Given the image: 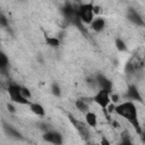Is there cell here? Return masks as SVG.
Segmentation results:
<instances>
[{
  "label": "cell",
  "instance_id": "12",
  "mask_svg": "<svg viewBox=\"0 0 145 145\" xmlns=\"http://www.w3.org/2000/svg\"><path fill=\"white\" fill-rule=\"evenodd\" d=\"M29 109L35 116H39V117H44L45 116V109L41 103H36V102L29 103Z\"/></svg>",
  "mask_w": 145,
  "mask_h": 145
},
{
  "label": "cell",
  "instance_id": "6",
  "mask_svg": "<svg viewBox=\"0 0 145 145\" xmlns=\"http://www.w3.org/2000/svg\"><path fill=\"white\" fill-rule=\"evenodd\" d=\"M42 138L48 142V143H51V144H54V145H61L63 143V138H62V135L59 133V131H56V130H46Z\"/></svg>",
  "mask_w": 145,
  "mask_h": 145
},
{
  "label": "cell",
  "instance_id": "16",
  "mask_svg": "<svg viewBox=\"0 0 145 145\" xmlns=\"http://www.w3.org/2000/svg\"><path fill=\"white\" fill-rule=\"evenodd\" d=\"M45 43H46V45H49L50 48L57 49V48H59V45H60V40H59L58 37H56V36H45Z\"/></svg>",
  "mask_w": 145,
  "mask_h": 145
},
{
  "label": "cell",
  "instance_id": "14",
  "mask_svg": "<svg viewBox=\"0 0 145 145\" xmlns=\"http://www.w3.org/2000/svg\"><path fill=\"white\" fill-rule=\"evenodd\" d=\"M75 106L77 110H79L80 112L83 113H86L87 111H89V106H88V103L84 100V99H77L75 101Z\"/></svg>",
  "mask_w": 145,
  "mask_h": 145
},
{
  "label": "cell",
  "instance_id": "1",
  "mask_svg": "<svg viewBox=\"0 0 145 145\" xmlns=\"http://www.w3.org/2000/svg\"><path fill=\"white\" fill-rule=\"evenodd\" d=\"M118 116L125 118L136 130L138 134H142V128L140 123L138 120V113H137V108L134 103V101H125L119 104H114V110H113Z\"/></svg>",
  "mask_w": 145,
  "mask_h": 145
},
{
  "label": "cell",
  "instance_id": "20",
  "mask_svg": "<svg viewBox=\"0 0 145 145\" xmlns=\"http://www.w3.org/2000/svg\"><path fill=\"white\" fill-rule=\"evenodd\" d=\"M8 26H9L8 18L2 12H0V27H8Z\"/></svg>",
  "mask_w": 145,
  "mask_h": 145
},
{
  "label": "cell",
  "instance_id": "13",
  "mask_svg": "<svg viewBox=\"0 0 145 145\" xmlns=\"http://www.w3.org/2000/svg\"><path fill=\"white\" fill-rule=\"evenodd\" d=\"M3 129H5L7 135H9V136H11L14 138H22V134L15 127H12L11 125H8V123L3 122Z\"/></svg>",
  "mask_w": 145,
  "mask_h": 145
},
{
  "label": "cell",
  "instance_id": "18",
  "mask_svg": "<svg viewBox=\"0 0 145 145\" xmlns=\"http://www.w3.org/2000/svg\"><path fill=\"white\" fill-rule=\"evenodd\" d=\"M51 93L54 96H60L61 95V88H60L58 83H52V85H51Z\"/></svg>",
  "mask_w": 145,
  "mask_h": 145
},
{
  "label": "cell",
  "instance_id": "4",
  "mask_svg": "<svg viewBox=\"0 0 145 145\" xmlns=\"http://www.w3.org/2000/svg\"><path fill=\"white\" fill-rule=\"evenodd\" d=\"M110 93H111V92H109V91H106V89L100 88V89L96 92V94L94 95V97H93V101L102 109V111H103L105 114H106V108H108V105L111 103Z\"/></svg>",
  "mask_w": 145,
  "mask_h": 145
},
{
  "label": "cell",
  "instance_id": "22",
  "mask_svg": "<svg viewBox=\"0 0 145 145\" xmlns=\"http://www.w3.org/2000/svg\"><path fill=\"white\" fill-rule=\"evenodd\" d=\"M101 144H103V145H109V144H110V142H109V140H106L105 138H102Z\"/></svg>",
  "mask_w": 145,
  "mask_h": 145
},
{
  "label": "cell",
  "instance_id": "8",
  "mask_svg": "<svg viewBox=\"0 0 145 145\" xmlns=\"http://www.w3.org/2000/svg\"><path fill=\"white\" fill-rule=\"evenodd\" d=\"M95 82H96V85H99L100 88L106 89V91H109V92L112 91V82H111L108 77H105L104 75L97 74L96 77H95Z\"/></svg>",
  "mask_w": 145,
  "mask_h": 145
},
{
  "label": "cell",
  "instance_id": "21",
  "mask_svg": "<svg viewBox=\"0 0 145 145\" xmlns=\"http://www.w3.org/2000/svg\"><path fill=\"white\" fill-rule=\"evenodd\" d=\"M7 109H8V111H9V112H11V113H15V112H16V110H15L14 105H12V104H10V103H8V104H7Z\"/></svg>",
  "mask_w": 145,
  "mask_h": 145
},
{
  "label": "cell",
  "instance_id": "7",
  "mask_svg": "<svg viewBox=\"0 0 145 145\" xmlns=\"http://www.w3.org/2000/svg\"><path fill=\"white\" fill-rule=\"evenodd\" d=\"M127 19L130 23H133V24H135L137 26H144V19H143V17L134 8H129L128 9V11H127Z\"/></svg>",
  "mask_w": 145,
  "mask_h": 145
},
{
  "label": "cell",
  "instance_id": "10",
  "mask_svg": "<svg viewBox=\"0 0 145 145\" xmlns=\"http://www.w3.org/2000/svg\"><path fill=\"white\" fill-rule=\"evenodd\" d=\"M91 28L96 32V33H101L102 31H104L105 28V19L102 17H94V19L91 22Z\"/></svg>",
  "mask_w": 145,
  "mask_h": 145
},
{
  "label": "cell",
  "instance_id": "19",
  "mask_svg": "<svg viewBox=\"0 0 145 145\" xmlns=\"http://www.w3.org/2000/svg\"><path fill=\"white\" fill-rule=\"evenodd\" d=\"M20 92H22V95H23L25 99L29 100V99L32 97V93H31V91H29L27 87H25V86H20Z\"/></svg>",
  "mask_w": 145,
  "mask_h": 145
},
{
  "label": "cell",
  "instance_id": "2",
  "mask_svg": "<svg viewBox=\"0 0 145 145\" xmlns=\"http://www.w3.org/2000/svg\"><path fill=\"white\" fill-rule=\"evenodd\" d=\"M93 3H82L77 7V15L82 23L89 25L91 22L94 19V10H93Z\"/></svg>",
  "mask_w": 145,
  "mask_h": 145
},
{
  "label": "cell",
  "instance_id": "3",
  "mask_svg": "<svg viewBox=\"0 0 145 145\" xmlns=\"http://www.w3.org/2000/svg\"><path fill=\"white\" fill-rule=\"evenodd\" d=\"M7 92H8V95L10 97V100L14 102V103H18V104H22V105H29V100L25 99L23 95H22V92H20V85H17V84H10L7 88Z\"/></svg>",
  "mask_w": 145,
  "mask_h": 145
},
{
  "label": "cell",
  "instance_id": "15",
  "mask_svg": "<svg viewBox=\"0 0 145 145\" xmlns=\"http://www.w3.org/2000/svg\"><path fill=\"white\" fill-rule=\"evenodd\" d=\"M8 66H9V59H8L7 54L0 50V71L7 70Z\"/></svg>",
  "mask_w": 145,
  "mask_h": 145
},
{
  "label": "cell",
  "instance_id": "11",
  "mask_svg": "<svg viewBox=\"0 0 145 145\" xmlns=\"http://www.w3.org/2000/svg\"><path fill=\"white\" fill-rule=\"evenodd\" d=\"M85 123L89 128H95L97 126V116L93 111H87L85 113Z\"/></svg>",
  "mask_w": 145,
  "mask_h": 145
},
{
  "label": "cell",
  "instance_id": "5",
  "mask_svg": "<svg viewBox=\"0 0 145 145\" xmlns=\"http://www.w3.org/2000/svg\"><path fill=\"white\" fill-rule=\"evenodd\" d=\"M68 118H69L71 125H72V126L75 127V129L78 131V134H79L84 139H87V138L89 137V129H88L89 127H88L85 122H83V121L76 119L75 117H72L71 114H69Z\"/></svg>",
  "mask_w": 145,
  "mask_h": 145
},
{
  "label": "cell",
  "instance_id": "9",
  "mask_svg": "<svg viewBox=\"0 0 145 145\" xmlns=\"http://www.w3.org/2000/svg\"><path fill=\"white\" fill-rule=\"evenodd\" d=\"M126 97L130 101H136V102H143V99H142V95L138 91V88L135 86V85H129L128 88H127V92H126Z\"/></svg>",
  "mask_w": 145,
  "mask_h": 145
},
{
  "label": "cell",
  "instance_id": "17",
  "mask_svg": "<svg viewBox=\"0 0 145 145\" xmlns=\"http://www.w3.org/2000/svg\"><path fill=\"white\" fill-rule=\"evenodd\" d=\"M114 44H116L117 50H118V51H120V52H125V51L127 50V45H126L125 41H123V40H121V39H119V37H118V39H116Z\"/></svg>",
  "mask_w": 145,
  "mask_h": 145
}]
</instances>
